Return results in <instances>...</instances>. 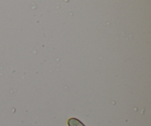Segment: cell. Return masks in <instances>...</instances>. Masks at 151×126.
<instances>
[{"label":"cell","mask_w":151,"mask_h":126,"mask_svg":"<svg viewBox=\"0 0 151 126\" xmlns=\"http://www.w3.org/2000/svg\"><path fill=\"white\" fill-rule=\"evenodd\" d=\"M67 123L69 126H85L82 123V122H81V121L78 120L76 119V118H73V117L69 119Z\"/></svg>","instance_id":"cell-1"}]
</instances>
